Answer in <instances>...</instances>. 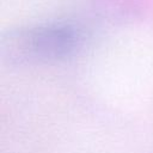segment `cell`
<instances>
[{"label":"cell","instance_id":"obj_1","mask_svg":"<svg viewBox=\"0 0 153 153\" xmlns=\"http://www.w3.org/2000/svg\"><path fill=\"white\" fill-rule=\"evenodd\" d=\"M78 42L73 27L47 24L20 31L10 38V54L19 60L50 61L69 55Z\"/></svg>","mask_w":153,"mask_h":153}]
</instances>
